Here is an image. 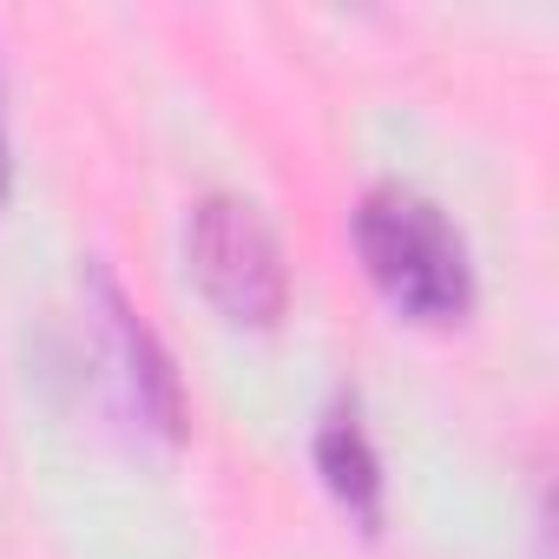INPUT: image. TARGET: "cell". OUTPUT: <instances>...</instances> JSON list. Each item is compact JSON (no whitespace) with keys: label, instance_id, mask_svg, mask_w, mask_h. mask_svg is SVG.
I'll return each instance as SVG.
<instances>
[{"label":"cell","instance_id":"6da1fadb","mask_svg":"<svg viewBox=\"0 0 559 559\" xmlns=\"http://www.w3.org/2000/svg\"><path fill=\"white\" fill-rule=\"evenodd\" d=\"M356 250L376 276V290L421 317V323H454L474 304V263L448 211L408 185H376L356 204Z\"/></svg>","mask_w":559,"mask_h":559},{"label":"cell","instance_id":"7a4b0ae2","mask_svg":"<svg viewBox=\"0 0 559 559\" xmlns=\"http://www.w3.org/2000/svg\"><path fill=\"white\" fill-rule=\"evenodd\" d=\"M191 270L198 290L230 317V323H276L290 297V270L276 250V230L263 224L257 204L211 191L191 211Z\"/></svg>","mask_w":559,"mask_h":559},{"label":"cell","instance_id":"3957f363","mask_svg":"<svg viewBox=\"0 0 559 559\" xmlns=\"http://www.w3.org/2000/svg\"><path fill=\"white\" fill-rule=\"evenodd\" d=\"M317 467H323L330 493H336L362 526L382 520V461H376V448H369V428H362L356 402H336V408L323 415V428H317Z\"/></svg>","mask_w":559,"mask_h":559},{"label":"cell","instance_id":"277c9868","mask_svg":"<svg viewBox=\"0 0 559 559\" xmlns=\"http://www.w3.org/2000/svg\"><path fill=\"white\" fill-rule=\"evenodd\" d=\"M8 178H14V158H8V112H0V198H8Z\"/></svg>","mask_w":559,"mask_h":559}]
</instances>
